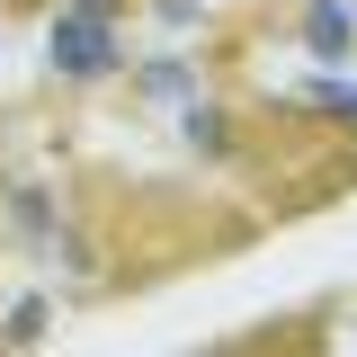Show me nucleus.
I'll return each mask as SVG.
<instances>
[{
  "label": "nucleus",
  "instance_id": "obj_1",
  "mask_svg": "<svg viewBox=\"0 0 357 357\" xmlns=\"http://www.w3.org/2000/svg\"><path fill=\"white\" fill-rule=\"evenodd\" d=\"M54 63H63V72H81V81L116 63V36H107V0H81V9L63 18V36H54Z\"/></svg>",
  "mask_w": 357,
  "mask_h": 357
},
{
  "label": "nucleus",
  "instance_id": "obj_2",
  "mask_svg": "<svg viewBox=\"0 0 357 357\" xmlns=\"http://www.w3.org/2000/svg\"><path fill=\"white\" fill-rule=\"evenodd\" d=\"M349 36H357L349 9H340V0H312V18H304V45H312V54H349Z\"/></svg>",
  "mask_w": 357,
  "mask_h": 357
},
{
  "label": "nucleus",
  "instance_id": "obj_3",
  "mask_svg": "<svg viewBox=\"0 0 357 357\" xmlns=\"http://www.w3.org/2000/svg\"><path fill=\"white\" fill-rule=\"evenodd\" d=\"M143 89H152V98H188V72H170V63H152V72H143Z\"/></svg>",
  "mask_w": 357,
  "mask_h": 357
}]
</instances>
